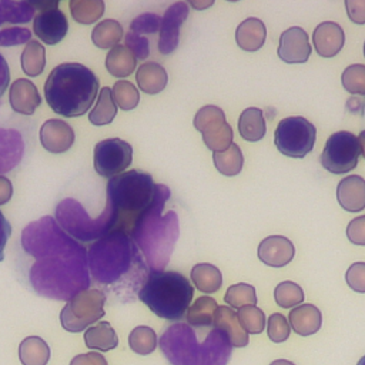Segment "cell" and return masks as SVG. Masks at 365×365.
<instances>
[{
  "mask_svg": "<svg viewBox=\"0 0 365 365\" xmlns=\"http://www.w3.org/2000/svg\"><path fill=\"white\" fill-rule=\"evenodd\" d=\"M225 123H227V121H225V114H224V111H222L220 107L211 106V104L201 107V108L197 111L195 117H194V127H195V130H198L201 134L208 133V131H211L212 128L220 127V125H222V124H225Z\"/></svg>",
  "mask_w": 365,
  "mask_h": 365,
  "instance_id": "38",
  "label": "cell"
},
{
  "mask_svg": "<svg viewBox=\"0 0 365 365\" xmlns=\"http://www.w3.org/2000/svg\"><path fill=\"white\" fill-rule=\"evenodd\" d=\"M94 170L106 178L123 174L133 161V147L121 138L101 140L94 145Z\"/></svg>",
  "mask_w": 365,
  "mask_h": 365,
  "instance_id": "12",
  "label": "cell"
},
{
  "mask_svg": "<svg viewBox=\"0 0 365 365\" xmlns=\"http://www.w3.org/2000/svg\"><path fill=\"white\" fill-rule=\"evenodd\" d=\"M107 298L97 288H88L76 294L60 312L61 327L68 332H80L104 317Z\"/></svg>",
  "mask_w": 365,
  "mask_h": 365,
  "instance_id": "9",
  "label": "cell"
},
{
  "mask_svg": "<svg viewBox=\"0 0 365 365\" xmlns=\"http://www.w3.org/2000/svg\"><path fill=\"white\" fill-rule=\"evenodd\" d=\"M137 66V58L125 46L113 47L106 56V68L114 77L130 76Z\"/></svg>",
  "mask_w": 365,
  "mask_h": 365,
  "instance_id": "29",
  "label": "cell"
},
{
  "mask_svg": "<svg viewBox=\"0 0 365 365\" xmlns=\"http://www.w3.org/2000/svg\"><path fill=\"white\" fill-rule=\"evenodd\" d=\"M194 288L187 277L175 271H150L138 292V299L151 312L167 321H180L187 315Z\"/></svg>",
  "mask_w": 365,
  "mask_h": 365,
  "instance_id": "7",
  "label": "cell"
},
{
  "mask_svg": "<svg viewBox=\"0 0 365 365\" xmlns=\"http://www.w3.org/2000/svg\"><path fill=\"white\" fill-rule=\"evenodd\" d=\"M188 4L190 6H192L194 9H207V7H210V6H212L214 4V1L212 0H208V1H188Z\"/></svg>",
  "mask_w": 365,
  "mask_h": 365,
  "instance_id": "57",
  "label": "cell"
},
{
  "mask_svg": "<svg viewBox=\"0 0 365 365\" xmlns=\"http://www.w3.org/2000/svg\"><path fill=\"white\" fill-rule=\"evenodd\" d=\"M191 281L204 294L217 292L222 285V274L212 264H197L191 269Z\"/></svg>",
  "mask_w": 365,
  "mask_h": 365,
  "instance_id": "31",
  "label": "cell"
},
{
  "mask_svg": "<svg viewBox=\"0 0 365 365\" xmlns=\"http://www.w3.org/2000/svg\"><path fill=\"white\" fill-rule=\"evenodd\" d=\"M342 87L349 94L365 96V66L364 64H351L348 66L341 76Z\"/></svg>",
  "mask_w": 365,
  "mask_h": 365,
  "instance_id": "43",
  "label": "cell"
},
{
  "mask_svg": "<svg viewBox=\"0 0 365 365\" xmlns=\"http://www.w3.org/2000/svg\"><path fill=\"white\" fill-rule=\"evenodd\" d=\"M21 68L29 77H37L46 67V50L37 40H30L20 57Z\"/></svg>",
  "mask_w": 365,
  "mask_h": 365,
  "instance_id": "34",
  "label": "cell"
},
{
  "mask_svg": "<svg viewBox=\"0 0 365 365\" xmlns=\"http://www.w3.org/2000/svg\"><path fill=\"white\" fill-rule=\"evenodd\" d=\"M50 355L47 342L36 335L24 338L19 345V359L23 365H47Z\"/></svg>",
  "mask_w": 365,
  "mask_h": 365,
  "instance_id": "26",
  "label": "cell"
},
{
  "mask_svg": "<svg viewBox=\"0 0 365 365\" xmlns=\"http://www.w3.org/2000/svg\"><path fill=\"white\" fill-rule=\"evenodd\" d=\"M346 284L355 292H365V262H354L346 274H345Z\"/></svg>",
  "mask_w": 365,
  "mask_h": 365,
  "instance_id": "49",
  "label": "cell"
},
{
  "mask_svg": "<svg viewBox=\"0 0 365 365\" xmlns=\"http://www.w3.org/2000/svg\"><path fill=\"white\" fill-rule=\"evenodd\" d=\"M356 365H365V356H362V358L358 361Z\"/></svg>",
  "mask_w": 365,
  "mask_h": 365,
  "instance_id": "60",
  "label": "cell"
},
{
  "mask_svg": "<svg viewBox=\"0 0 365 365\" xmlns=\"http://www.w3.org/2000/svg\"><path fill=\"white\" fill-rule=\"evenodd\" d=\"M170 194V188L164 185L155 202L143 214L130 234L144 254L150 271H164L180 234L178 215L173 210L163 215Z\"/></svg>",
  "mask_w": 365,
  "mask_h": 365,
  "instance_id": "6",
  "label": "cell"
},
{
  "mask_svg": "<svg viewBox=\"0 0 365 365\" xmlns=\"http://www.w3.org/2000/svg\"><path fill=\"white\" fill-rule=\"evenodd\" d=\"M358 137L349 131L331 134L321 154V165L332 174H344L354 170L359 158Z\"/></svg>",
  "mask_w": 365,
  "mask_h": 365,
  "instance_id": "11",
  "label": "cell"
},
{
  "mask_svg": "<svg viewBox=\"0 0 365 365\" xmlns=\"http://www.w3.org/2000/svg\"><path fill=\"white\" fill-rule=\"evenodd\" d=\"M294 255L295 247L284 235H269L258 245V258L269 267H285L292 261Z\"/></svg>",
  "mask_w": 365,
  "mask_h": 365,
  "instance_id": "17",
  "label": "cell"
},
{
  "mask_svg": "<svg viewBox=\"0 0 365 365\" xmlns=\"http://www.w3.org/2000/svg\"><path fill=\"white\" fill-rule=\"evenodd\" d=\"M212 160H214L215 168L221 174L228 175V177L240 174V171L242 170V164H244V157H242L241 148L235 143H232L224 151H215L212 154Z\"/></svg>",
  "mask_w": 365,
  "mask_h": 365,
  "instance_id": "35",
  "label": "cell"
},
{
  "mask_svg": "<svg viewBox=\"0 0 365 365\" xmlns=\"http://www.w3.org/2000/svg\"><path fill=\"white\" fill-rule=\"evenodd\" d=\"M91 284L111 302H134L148 278L150 267L134 240L113 230L87 250Z\"/></svg>",
  "mask_w": 365,
  "mask_h": 365,
  "instance_id": "2",
  "label": "cell"
},
{
  "mask_svg": "<svg viewBox=\"0 0 365 365\" xmlns=\"http://www.w3.org/2000/svg\"><path fill=\"white\" fill-rule=\"evenodd\" d=\"M161 20L163 17L155 13H143L133 19V21L130 23V31L140 36L157 33L161 29Z\"/></svg>",
  "mask_w": 365,
  "mask_h": 365,
  "instance_id": "45",
  "label": "cell"
},
{
  "mask_svg": "<svg viewBox=\"0 0 365 365\" xmlns=\"http://www.w3.org/2000/svg\"><path fill=\"white\" fill-rule=\"evenodd\" d=\"M288 319L291 328L301 336H308L318 332L322 325L321 311L312 304H301L292 308Z\"/></svg>",
  "mask_w": 365,
  "mask_h": 365,
  "instance_id": "22",
  "label": "cell"
},
{
  "mask_svg": "<svg viewBox=\"0 0 365 365\" xmlns=\"http://www.w3.org/2000/svg\"><path fill=\"white\" fill-rule=\"evenodd\" d=\"M10 235H11V225L0 211V261L4 259V250Z\"/></svg>",
  "mask_w": 365,
  "mask_h": 365,
  "instance_id": "53",
  "label": "cell"
},
{
  "mask_svg": "<svg viewBox=\"0 0 365 365\" xmlns=\"http://www.w3.org/2000/svg\"><path fill=\"white\" fill-rule=\"evenodd\" d=\"M214 328L224 332L230 341V344L235 348H242L248 345V334L241 327L238 321V315L232 308L227 305H218L214 315Z\"/></svg>",
  "mask_w": 365,
  "mask_h": 365,
  "instance_id": "21",
  "label": "cell"
},
{
  "mask_svg": "<svg viewBox=\"0 0 365 365\" xmlns=\"http://www.w3.org/2000/svg\"><path fill=\"white\" fill-rule=\"evenodd\" d=\"M345 7L351 21L365 24V0H346Z\"/></svg>",
  "mask_w": 365,
  "mask_h": 365,
  "instance_id": "51",
  "label": "cell"
},
{
  "mask_svg": "<svg viewBox=\"0 0 365 365\" xmlns=\"http://www.w3.org/2000/svg\"><path fill=\"white\" fill-rule=\"evenodd\" d=\"M188 3L177 1L167 7L158 36V51L161 54H171L180 43V29L188 17Z\"/></svg>",
  "mask_w": 365,
  "mask_h": 365,
  "instance_id": "13",
  "label": "cell"
},
{
  "mask_svg": "<svg viewBox=\"0 0 365 365\" xmlns=\"http://www.w3.org/2000/svg\"><path fill=\"white\" fill-rule=\"evenodd\" d=\"M237 315H238V321H240L241 327L247 331V334L257 335L264 331L267 318L261 308H258L255 305H245L238 309Z\"/></svg>",
  "mask_w": 365,
  "mask_h": 365,
  "instance_id": "40",
  "label": "cell"
},
{
  "mask_svg": "<svg viewBox=\"0 0 365 365\" xmlns=\"http://www.w3.org/2000/svg\"><path fill=\"white\" fill-rule=\"evenodd\" d=\"M267 37L265 24L257 17H248L241 21L235 30V41L245 51L259 50Z\"/></svg>",
  "mask_w": 365,
  "mask_h": 365,
  "instance_id": "23",
  "label": "cell"
},
{
  "mask_svg": "<svg viewBox=\"0 0 365 365\" xmlns=\"http://www.w3.org/2000/svg\"><path fill=\"white\" fill-rule=\"evenodd\" d=\"M10 83V68L6 58L0 54V97L4 94Z\"/></svg>",
  "mask_w": 365,
  "mask_h": 365,
  "instance_id": "54",
  "label": "cell"
},
{
  "mask_svg": "<svg viewBox=\"0 0 365 365\" xmlns=\"http://www.w3.org/2000/svg\"><path fill=\"white\" fill-rule=\"evenodd\" d=\"M339 205L349 212H359L365 208V180L361 175H348L336 187Z\"/></svg>",
  "mask_w": 365,
  "mask_h": 365,
  "instance_id": "20",
  "label": "cell"
},
{
  "mask_svg": "<svg viewBox=\"0 0 365 365\" xmlns=\"http://www.w3.org/2000/svg\"><path fill=\"white\" fill-rule=\"evenodd\" d=\"M68 30L66 14L60 9H48L37 11L33 20L34 34L46 44L60 43Z\"/></svg>",
  "mask_w": 365,
  "mask_h": 365,
  "instance_id": "14",
  "label": "cell"
},
{
  "mask_svg": "<svg viewBox=\"0 0 365 365\" xmlns=\"http://www.w3.org/2000/svg\"><path fill=\"white\" fill-rule=\"evenodd\" d=\"M100 87L97 76L80 63H61L44 83L50 108L63 117H80L90 110Z\"/></svg>",
  "mask_w": 365,
  "mask_h": 365,
  "instance_id": "4",
  "label": "cell"
},
{
  "mask_svg": "<svg viewBox=\"0 0 365 365\" xmlns=\"http://www.w3.org/2000/svg\"><path fill=\"white\" fill-rule=\"evenodd\" d=\"M197 332L184 322L164 331L158 345L170 365H227L232 346L227 335L212 327L204 341H198Z\"/></svg>",
  "mask_w": 365,
  "mask_h": 365,
  "instance_id": "3",
  "label": "cell"
},
{
  "mask_svg": "<svg viewBox=\"0 0 365 365\" xmlns=\"http://www.w3.org/2000/svg\"><path fill=\"white\" fill-rule=\"evenodd\" d=\"M274 299L281 308H294L302 304L304 291L292 281H282L274 289Z\"/></svg>",
  "mask_w": 365,
  "mask_h": 365,
  "instance_id": "39",
  "label": "cell"
},
{
  "mask_svg": "<svg viewBox=\"0 0 365 365\" xmlns=\"http://www.w3.org/2000/svg\"><path fill=\"white\" fill-rule=\"evenodd\" d=\"M135 80L138 87L147 94H158L163 91L168 83V74L165 68L155 63L147 61L143 63L135 74Z\"/></svg>",
  "mask_w": 365,
  "mask_h": 365,
  "instance_id": "24",
  "label": "cell"
},
{
  "mask_svg": "<svg viewBox=\"0 0 365 365\" xmlns=\"http://www.w3.org/2000/svg\"><path fill=\"white\" fill-rule=\"evenodd\" d=\"M232 137H234L232 128L228 123H225L220 127L212 128L208 133H204L202 141L210 150H212L215 153V151L227 150L232 144Z\"/></svg>",
  "mask_w": 365,
  "mask_h": 365,
  "instance_id": "44",
  "label": "cell"
},
{
  "mask_svg": "<svg viewBox=\"0 0 365 365\" xmlns=\"http://www.w3.org/2000/svg\"><path fill=\"white\" fill-rule=\"evenodd\" d=\"M11 195H13V185L10 180L4 175H0V205L9 202Z\"/></svg>",
  "mask_w": 365,
  "mask_h": 365,
  "instance_id": "55",
  "label": "cell"
},
{
  "mask_svg": "<svg viewBox=\"0 0 365 365\" xmlns=\"http://www.w3.org/2000/svg\"><path fill=\"white\" fill-rule=\"evenodd\" d=\"M269 365H295V364L291 361H287V359H275Z\"/></svg>",
  "mask_w": 365,
  "mask_h": 365,
  "instance_id": "59",
  "label": "cell"
},
{
  "mask_svg": "<svg viewBox=\"0 0 365 365\" xmlns=\"http://www.w3.org/2000/svg\"><path fill=\"white\" fill-rule=\"evenodd\" d=\"M9 101L13 111L23 115H31L41 104V96L31 80L17 78L10 86Z\"/></svg>",
  "mask_w": 365,
  "mask_h": 365,
  "instance_id": "19",
  "label": "cell"
},
{
  "mask_svg": "<svg viewBox=\"0 0 365 365\" xmlns=\"http://www.w3.org/2000/svg\"><path fill=\"white\" fill-rule=\"evenodd\" d=\"M123 26L113 19L97 23L91 31V40L98 48H113L123 38Z\"/></svg>",
  "mask_w": 365,
  "mask_h": 365,
  "instance_id": "33",
  "label": "cell"
},
{
  "mask_svg": "<svg viewBox=\"0 0 365 365\" xmlns=\"http://www.w3.org/2000/svg\"><path fill=\"white\" fill-rule=\"evenodd\" d=\"M31 38V31L26 27L9 26L6 29H0V46L1 47H13L19 44L29 43Z\"/></svg>",
  "mask_w": 365,
  "mask_h": 365,
  "instance_id": "47",
  "label": "cell"
},
{
  "mask_svg": "<svg viewBox=\"0 0 365 365\" xmlns=\"http://www.w3.org/2000/svg\"><path fill=\"white\" fill-rule=\"evenodd\" d=\"M84 344L90 349L107 352L110 349L117 348L118 336L107 321H100L96 325H91L86 329Z\"/></svg>",
  "mask_w": 365,
  "mask_h": 365,
  "instance_id": "25",
  "label": "cell"
},
{
  "mask_svg": "<svg viewBox=\"0 0 365 365\" xmlns=\"http://www.w3.org/2000/svg\"><path fill=\"white\" fill-rule=\"evenodd\" d=\"M76 135L71 125L60 118L47 120L40 128V143L50 153H66L74 144Z\"/></svg>",
  "mask_w": 365,
  "mask_h": 365,
  "instance_id": "16",
  "label": "cell"
},
{
  "mask_svg": "<svg viewBox=\"0 0 365 365\" xmlns=\"http://www.w3.org/2000/svg\"><path fill=\"white\" fill-rule=\"evenodd\" d=\"M164 184L141 170L124 171L107 182V207L114 218V230L131 234L137 221L155 202Z\"/></svg>",
  "mask_w": 365,
  "mask_h": 365,
  "instance_id": "5",
  "label": "cell"
},
{
  "mask_svg": "<svg viewBox=\"0 0 365 365\" xmlns=\"http://www.w3.org/2000/svg\"><path fill=\"white\" fill-rule=\"evenodd\" d=\"M317 137L315 125L304 117H287L275 128L274 141L279 153L292 158H302L312 151Z\"/></svg>",
  "mask_w": 365,
  "mask_h": 365,
  "instance_id": "10",
  "label": "cell"
},
{
  "mask_svg": "<svg viewBox=\"0 0 365 365\" xmlns=\"http://www.w3.org/2000/svg\"><path fill=\"white\" fill-rule=\"evenodd\" d=\"M124 40H125V47L131 50L135 58L145 60L150 56V41L145 36H140L133 31H128Z\"/></svg>",
  "mask_w": 365,
  "mask_h": 365,
  "instance_id": "48",
  "label": "cell"
},
{
  "mask_svg": "<svg viewBox=\"0 0 365 365\" xmlns=\"http://www.w3.org/2000/svg\"><path fill=\"white\" fill-rule=\"evenodd\" d=\"M312 43L315 51L321 57L331 58L342 50L345 43V33L338 23L322 21L314 30Z\"/></svg>",
  "mask_w": 365,
  "mask_h": 365,
  "instance_id": "18",
  "label": "cell"
},
{
  "mask_svg": "<svg viewBox=\"0 0 365 365\" xmlns=\"http://www.w3.org/2000/svg\"><path fill=\"white\" fill-rule=\"evenodd\" d=\"M33 4V7L37 11L41 10H48V9H58L60 1L58 0H37V1H30Z\"/></svg>",
  "mask_w": 365,
  "mask_h": 365,
  "instance_id": "56",
  "label": "cell"
},
{
  "mask_svg": "<svg viewBox=\"0 0 365 365\" xmlns=\"http://www.w3.org/2000/svg\"><path fill=\"white\" fill-rule=\"evenodd\" d=\"M37 10L30 1L23 0H0V27L1 24H23L29 23Z\"/></svg>",
  "mask_w": 365,
  "mask_h": 365,
  "instance_id": "30",
  "label": "cell"
},
{
  "mask_svg": "<svg viewBox=\"0 0 365 365\" xmlns=\"http://www.w3.org/2000/svg\"><path fill=\"white\" fill-rule=\"evenodd\" d=\"M70 365H108L106 358L97 352H87L78 354L71 361Z\"/></svg>",
  "mask_w": 365,
  "mask_h": 365,
  "instance_id": "52",
  "label": "cell"
},
{
  "mask_svg": "<svg viewBox=\"0 0 365 365\" xmlns=\"http://www.w3.org/2000/svg\"><path fill=\"white\" fill-rule=\"evenodd\" d=\"M358 144H359L361 155L365 158V130L359 133V135H358Z\"/></svg>",
  "mask_w": 365,
  "mask_h": 365,
  "instance_id": "58",
  "label": "cell"
},
{
  "mask_svg": "<svg viewBox=\"0 0 365 365\" xmlns=\"http://www.w3.org/2000/svg\"><path fill=\"white\" fill-rule=\"evenodd\" d=\"M73 19L80 24L96 23L104 13L103 0H70Z\"/></svg>",
  "mask_w": 365,
  "mask_h": 365,
  "instance_id": "36",
  "label": "cell"
},
{
  "mask_svg": "<svg viewBox=\"0 0 365 365\" xmlns=\"http://www.w3.org/2000/svg\"><path fill=\"white\" fill-rule=\"evenodd\" d=\"M56 221L73 238L90 242L114 230V218L106 205L97 218H90L84 207L74 198H64L56 207Z\"/></svg>",
  "mask_w": 365,
  "mask_h": 365,
  "instance_id": "8",
  "label": "cell"
},
{
  "mask_svg": "<svg viewBox=\"0 0 365 365\" xmlns=\"http://www.w3.org/2000/svg\"><path fill=\"white\" fill-rule=\"evenodd\" d=\"M117 114V104L113 97V90L103 87L97 96V103L88 114V121L94 125L110 124Z\"/></svg>",
  "mask_w": 365,
  "mask_h": 365,
  "instance_id": "32",
  "label": "cell"
},
{
  "mask_svg": "<svg viewBox=\"0 0 365 365\" xmlns=\"http://www.w3.org/2000/svg\"><path fill=\"white\" fill-rule=\"evenodd\" d=\"M21 247L34 258L29 269L33 289L47 298L70 301L91 284L86 248L50 217L30 222L21 232Z\"/></svg>",
  "mask_w": 365,
  "mask_h": 365,
  "instance_id": "1",
  "label": "cell"
},
{
  "mask_svg": "<svg viewBox=\"0 0 365 365\" xmlns=\"http://www.w3.org/2000/svg\"><path fill=\"white\" fill-rule=\"evenodd\" d=\"M218 308V304L211 297H200L191 304V307L187 311V324L192 328H212L214 324V315Z\"/></svg>",
  "mask_w": 365,
  "mask_h": 365,
  "instance_id": "28",
  "label": "cell"
},
{
  "mask_svg": "<svg viewBox=\"0 0 365 365\" xmlns=\"http://www.w3.org/2000/svg\"><path fill=\"white\" fill-rule=\"evenodd\" d=\"M158 345L155 331L150 327H135L128 335V346L138 355H148L154 352Z\"/></svg>",
  "mask_w": 365,
  "mask_h": 365,
  "instance_id": "37",
  "label": "cell"
},
{
  "mask_svg": "<svg viewBox=\"0 0 365 365\" xmlns=\"http://www.w3.org/2000/svg\"><path fill=\"white\" fill-rule=\"evenodd\" d=\"M224 301L232 307V308H241L245 305H255L257 304V295H255V288L250 284L245 282H240V284H234L231 285L225 295H224Z\"/></svg>",
  "mask_w": 365,
  "mask_h": 365,
  "instance_id": "41",
  "label": "cell"
},
{
  "mask_svg": "<svg viewBox=\"0 0 365 365\" xmlns=\"http://www.w3.org/2000/svg\"><path fill=\"white\" fill-rule=\"evenodd\" d=\"M311 56V44L308 40V34L302 27L294 26L287 29L279 37L278 46V57L288 63H305Z\"/></svg>",
  "mask_w": 365,
  "mask_h": 365,
  "instance_id": "15",
  "label": "cell"
},
{
  "mask_svg": "<svg viewBox=\"0 0 365 365\" xmlns=\"http://www.w3.org/2000/svg\"><path fill=\"white\" fill-rule=\"evenodd\" d=\"M238 131L245 141H259L267 131L262 110L257 107L245 108L238 118Z\"/></svg>",
  "mask_w": 365,
  "mask_h": 365,
  "instance_id": "27",
  "label": "cell"
},
{
  "mask_svg": "<svg viewBox=\"0 0 365 365\" xmlns=\"http://www.w3.org/2000/svg\"><path fill=\"white\" fill-rule=\"evenodd\" d=\"M267 331H268L269 339L275 344H279V342H284L285 339H288L289 332H291V325L282 314L275 312L268 318Z\"/></svg>",
  "mask_w": 365,
  "mask_h": 365,
  "instance_id": "46",
  "label": "cell"
},
{
  "mask_svg": "<svg viewBox=\"0 0 365 365\" xmlns=\"http://www.w3.org/2000/svg\"><path fill=\"white\" fill-rule=\"evenodd\" d=\"M364 56H365V43H364Z\"/></svg>",
  "mask_w": 365,
  "mask_h": 365,
  "instance_id": "61",
  "label": "cell"
},
{
  "mask_svg": "<svg viewBox=\"0 0 365 365\" xmlns=\"http://www.w3.org/2000/svg\"><path fill=\"white\" fill-rule=\"evenodd\" d=\"M111 90L114 101L121 110L128 111L137 107L140 101V93L134 84H131L127 80H118L114 83Z\"/></svg>",
  "mask_w": 365,
  "mask_h": 365,
  "instance_id": "42",
  "label": "cell"
},
{
  "mask_svg": "<svg viewBox=\"0 0 365 365\" xmlns=\"http://www.w3.org/2000/svg\"><path fill=\"white\" fill-rule=\"evenodd\" d=\"M346 237L355 245H365V215L355 217L346 227Z\"/></svg>",
  "mask_w": 365,
  "mask_h": 365,
  "instance_id": "50",
  "label": "cell"
}]
</instances>
